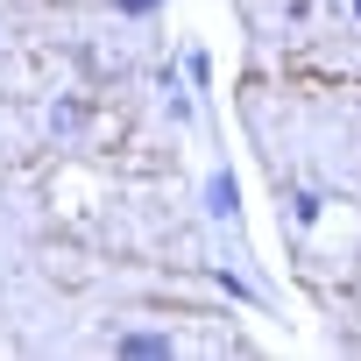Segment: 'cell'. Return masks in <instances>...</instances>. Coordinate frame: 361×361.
Returning <instances> with one entry per match:
<instances>
[{
	"label": "cell",
	"instance_id": "277c9868",
	"mask_svg": "<svg viewBox=\"0 0 361 361\" xmlns=\"http://www.w3.org/2000/svg\"><path fill=\"white\" fill-rule=\"evenodd\" d=\"M354 15H361V0H354Z\"/></svg>",
	"mask_w": 361,
	"mask_h": 361
},
{
	"label": "cell",
	"instance_id": "6da1fadb",
	"mask_svg": "<svg viewBox=\"0 0 361 361\" xmlns=\"http://www.w3.org/2000/svg\"><path fill=\"white\" fill-rule=\"evenodd\" d=\"M121 354H142V361H163V354H170V340H163V333H128V340H121Z\"/></svg>",
	"mask_w": 361,
	"mask_h": 361
},
{
	"label": "cell",
	"instance_id": "3957f363",
	"mask_svg": "<svg viewBox=\"0 0 361 361\" xmlns=\"http://www.w3.org/2000/svg\"><path fill=\"white\" fill-rule=\"evenodd\" d=\"M121 8H128V15H142V8H156V0H121Z\"/></svg>",
	"mask_w": 361,
	"mask_h": 361
},
{
	"label": "cell",
	"instance_id": "7a4b0ae2",
	"mask_svg": "<svg viewBox=\"0 0 361 361\" xmlns=\"http://www.w3.org/2000/svg\"><path fill=\"white\" fill-rule=\"evenodd\" d=\"M213 213H234V177H213Z\"/></svg>",
	"mask_w": 361,
	"mask_h": 361
}]
</instances>
